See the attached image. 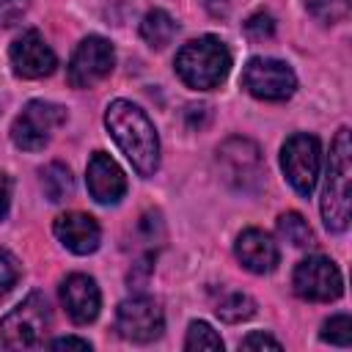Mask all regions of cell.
<instances>
[{
	"label": "cell",
	"mask_w": 352,
	"mask_h": 352,
	"mask_svg": "<svg viewBox=\"0 0 352 352\" xmlns=\"http://www.w3.org/2000/svg\"><path fill=\"white\" fill-rule=\"evenodd\" d=\"M217 165L223 179L242 192H253L258 190L261 179H264V160L261 151L253 140L248 138H228L220 148H217Z\"/></svg>",
	"instance_id": "5b68a950"
},
{
	"label": "cell",
	"mask_w": 352,
	"mask_h": 352,
	"mask_svg": "<svg viewBox=\"0 0 352 352\" xmlns=\"http://www.w3.org/2000/svg\"><path fill=\"white\" fill-rule=\"evenodd\" d=\"M234 253L239 258V264L256 275H264V272H272L278 267V245L275 239L261 231V228H245L239 236H236V245H234Z\"/></svg>",
	"instance_id": "2e32d148"
},
{
	"label": "cell",
	"mask_w": 352,
	"mask_h": 352,
	"mask_svg": "<svg viewBox=\"0 0 352 352\" xmlns=\"http://www.w3.org/2000/svg\"><path fill=\"white\" fill-rule=\"evenodd\" d=\"M176 30H179L176 19H173L168 11H162V8L148 11V14L143 16V22H140V36H143V41H146L148 47H154V50H162L165 44H170V38L176 36Z\"/></svg>",
	"instance_id": "e0dca14e"
},
{
	"label": "cell",
	"mask_w": 352,
	"mask_h": 352,
	"mask_svg": "<svg viewBox=\"0 0 352 352\" xmlns=\"http://www.w3.org/2000/svg\"><path fill=\"white\" fill-rule=\"evenodd\" d=\"M19 275H22L19 258H16L11 250L0 248V300H6V297L11 294V289L16 286Z\"/></svg>",
	"instance_id": "cb8c5ba5"
},
{
	"label": "cell",
	"mask_w": 352,
	"mask_h": 352,
	"mask_svg": "<svg viewBox=\"0 0 352 352\" xmlns=\"http://www.w3.org/2000/svg\"><path fill=\"white\" fill-rule=\"evenodd\" d=\"M47 346H50V349H82V352H88V349H91V344H88L85 338H74V336H66V338H52Z\"/></svg>",
	"instance_id": "f1b7e54d"
},
{
	"label": "cell",
	"mask_w": 352,
	"mask_h": 352,
	"mask_svg": "<svg viewBox=\"0 0 352 352\" xmlns=\"http://www.w3.org/2000/svg\"><path fill=\"white\" fill-rule=\"evenodd\" d=\"M242 85L250 96L264 102H283L294 94L297 77L278 58H250L242 72Z\"/></svg>",
	"instance_id": "ba28073f"
},
{
	"label": "cell",
	"mask_w": 352,
	"mask_h": 352,
	"mask_svg": "<svg viewBox=\"0 0 352 352\" xmlns=\"http://www.w3.org/2000/svg\"><path fill=\"white\" fill-rule=\"evenodd\" d=\"M60 302H63V308L74 324H88L99 316L102 294H99V286L91 275L74 272L60 283Z\"/></svg>",
	"instance_id": "5bb4252c"
},
{
	"label": "cell",
	"mask_w": 352,
	"mask_h": 352,
	"mask_svg": "<svg viewBox=\"0 0 352 352\" xmlns=\"http://www.w3.org/2000/svg\"><path fill=\"white\" fill-rule=\"evenodd\" d=\"M8 204H11V182L6 173H0V220L8 214Z\"/></svg>",
	"instance_id": "f546056e"
},
{
	"label": "cell",
	"mask_w": 352,
	"mask_h": 352,
	"mask_svg": "<svg viewBox=\"0 0 352 352\" xmlns=\"http://www.w3.org/2000/svg\"><path fill=\"white\" fill-rule=\"evenodd\" d=\"M292 286H294L297 297L311 300V302H330V300L341 297V292H344L341 272H338V267L327 256H308V258H302L294 267Z\"/></svg>",
	"instance_id": "9c48e42d"
},
{
	"label": "cell",
	"mask_w": 352,
	"mask_h": 352,
	"mask_svg": "<svg viewBox=\"0 0 352 352\" xmlns=\"http://www.w3.org/2000/svg\"><path fill=\"white\" fill-rule=\"evenodd\" d=\"M184 349H190V352H195V349L220 352L223 349V338L206 322H192L190 330H187V338H184Z\"/></svg>",
	"instance_id": "44dd1931"
},
{
	"label": "cell",
	"mask_w": 352,
	"mask_h": 352,
	"mask_svg": "<svg viewBox=\"0 0 352 352\" xmlns=\"http://www.w3.org/2000/svg\"><path fill=\"white\" fill-rule=\"evenodd\" d=\"M66 121V110L55 102L33 99L22 107V113L14 118L11 140L25 151H38L50 143L52 129Z\"/></svg>",
	"instance_id": "52a82bcc"
},
{
	"label": "cell",
	"mask_w": 352,
	"mask_h": 352,
	"mask_svg": "<svg viewBox=\"0 0 352 352\" xmlns=\"http://www.w3.org/2000/svg\"><path fill=\"white\" fill-rule=\"evenodd\" d=\"M85 182H88V192L96 204H118L126 192V176L118 168V162L104 154V151H94L88 160V170H85Z\"/></svg>",
	"instance_id": "4fadbf2b"
},
{
	"label": "cell",
	"mask_w": 352,
	"mask_h": 352,
	"mask_svg": "<svg viewBox=\"0 0 352 352\" xmlns=\"http://www.w3.org/2000/svg\"><path fill=\"white\" fill-rule=\"evenodd\" d=\"M209 116H212L209 104H190L184 110V118H187V126L190 129H204L209 124Z\"/></svg>",
	"instance_id": "4316f807"
},
{
	"label": "cell",
	"mask_w": 352,
	"mask_h": 352,
	"mask_svg": "<svg viewBox=\"0 0 352 352\" xmlns=\"http://www.w3.org/2000/svg\"><path fill=\"white\" fill-rule=\"evenodd\" d=\"M278 234L294 248H311L314 245V231L300 212H283L278 217Z\"/></svg>",
	"instance_id": "ffe728a7"
},
{
	"label": "cell",
	"mask_w": 352,
	"mask_h": 352,
	"mask_svg": "<svg viewBox=\"0 0 352 352\" xmlns=\"http://www.w3.org/2000/svg\"><path fill=\"white\" fill-rule=\"evenodd\" d=\"M104 126L140 176H151L160 165V138L151 118L132 102L116 99L104 110Z\"/></svg>",
	"instance_id": "6da1fadb"
},
{
	"label": "cell",
	"mask_w": 352,
	"mask_h": 352,
	"mask_svg": "<svg viewBox=\"0 0 352 352\" xmlns=\"http://www.w3.org/2000/svg\"><path fill=\"white\" fill-rule=\"evenodd\" d=\"M253 311H256V302H253L245 292H226V294L217 300V305H214V314H217L223 322H228V324H236V322H242V319H250Z\"/></svg>",
	"instance_id": "d6986e66"
},
{
	"label": "cell",
	"mask_w": 352,
	"mask_h": 352,
	"mask_svg": "<svg viewBox=\"0 0 352 352\" xmlns=\"http://www.w3.org/2000/svg\"><path fill=\"white\" fill-rule=\"evenodd\" d=\"M352 217V143H349V129H338L333 146H330V160H327V173H324V190H322V220L327 231H346Z\"/></svg>",
	"instance_id": "7a4b0ae2"
},
{
	"label": "cell",
	"mask_w": 352,
	"mask_h": 352,
	"mask_svg": "<svg viewBox=\"0 0 352 352\" xmlns=\"http://www.w3.org/2000/svg\"><path fill=\"white\" fill-rule=\"evenodd\" d=\"M8 58H11V66H14V74H19L25 80L50 77L58 66V58H55L52 47L44 41V36L38 30H25L11 44Z\"/></svg>",
	"instance_id": "7c38bea8"
},
{
	"label": "cell",
	"mask_w": 352,
	"mask_h": 352,
	"mask_svg": "<svg viewBox=\"0 0 352 352\" xmlns=\"http://www.w3.org/2000/svg\"><path fill=\"white\" fill-rule=\"evenodd\" d=\"M319 165H322V148L314 135L297 132V135L286 138V143L280 148V168L289 179V184L300 195L311 198V192L319 182Z\"/></svg>",
	"instance_id": "8992f818"
},
{
	"label": "cell",
	"mask_w": 352,
	"mask_h": 352,
	"mask_svg": "<svg viewBox=\"0 0 352 352\" xmlns=\"http://www.w3.org/2000/svg\"><path fill=\"white\" fill-rule=\"evenodd\" d=\"M116 330L135 344H148L162 336L165 316L151 297H129L116 311Z\"/></svg>",
	"instance_id": "8fae6325"
},
{
	"label": "cell",
	"mask_w": 352,
	"mask_h": 352,
	"mask_svg": "<svg viewBox=\"0 0 352 352\" xmlns=\"http://www.w3.org/2000/svg\"><path fill=\"white\" fill-rule=\"evenodd\" d=\"M231 69V52L217 36H201L187 41L176 52V74L195 91L217 88Z\"/></svg>",
	"instance_id": "3957f363"
},
{
	"label": "cell",
	"mask_w": 352,
	"mask_h": 352,
	"mask_svg": "<svg viewBox=\"0 0 352 352\" xmlns=\"http://www.w3.org/2000/svg\"><path fill=\"white\" fill-rule=\"evenodd\" d=\"M305 8L324 25L341 22L349 14V0H305Z\"/></svg>",
	"instance_id": "7402d4cb"
},
{
	"label": "cell",
	"mask_w": 352,
	"mask_h": 352,
	"mask_svg": "<svg viewBox=\"0 0 352 352\" xmlns=\"http://www.w3.org/2000/svg\"><path fill=\"white\" fill-rule=\"evenodd\" d=\"M55 236L60 239V245L77 256H88L99 248V239H102V231H99V223L85 214V212H66V214H58L55 217V226H52Z\"/></svg>",
	"instance_id": "9a60e30c"
},
{
	"label": "cell",
	"mask_w": 352,
	"mask_h": 352,
	"mask_svg": "<svg viewBox=\"0 0 352 352\" xmlns=\"http://www.w3.org/2000/svg\"><path fill=\"white\" fill-rule=\"evenodd\" d=\"M322 338L336 344V346H349L352 344V319H349V314L330 316L322 327Z\"/></svg>",
	"instance_id": "603a6c76"
},
{
	"label": "cell",
	"mask_w": 352,
	"mask_h": 352,
	"mask_svg": "<svg viewBox=\"0 0 352 352\" xmlns=\"http://www.w3.org/2000/svg\"><path fill=\"white\" fill-rule=\"evenodd\" d=\"M28 6H30V0H0V25L8 28L14 22H19L25 16Z\"/></svg>",
	"instance_id": "484cf974"
},
{
	"label": "cell",
	"mask_w": 352,
	"mask_h": 352,
	"mask_svg": "<svg viewBox=\"0 0 352 352\" xmlns=\"http://www.w3.org/2000/svg\"><path fill=\"white\" fill-rule=\"evenodd\" d=\"M50 305L41 292H30L14 311H8L0 319V336L3 344L11 349H30L44 344V336L50 330Z\"/></svg>",
	"instance_id": "277c9868"
},
{
	"label": "cell",
	"mask_w": 352,
	"mask_h": 352,
	"mask_svg": "<svg viewBox=\"0 0 352 352\" xmlns=\"http://www.w3.org/2000/svg\"><path fill=\"white\" fill-rule=\"evenodd\" d=\"M41 176V190L44 195L58 204V201H66L72 192H74V179H72V170L63 165V162H50L38 170Z\"/></svg>",
	"instance_id": "ac0fdd59"
},
{
	"label": "cell",
	"mask_w": 352,
	"mask_h": 352,
	"mask_svg": "<svg viewBox=\"0 0 352 352\" xmlns=\"http://www.w3.org/2000/svg\"><path fill=\"white\" fill-rule=\"evenodd\" d=\"M264 346L280 349V341L272 338V336H267V333H250V336H245V338L239 341V349H264Z\"/></svg>",
	"instance_id": "83f0119b"
},
{
	"label": "cell",
	"mask_w": 352,
	"mask_h": 352,
	"mask_svg": "<svg viewBox=\"0 0 352 352\" xmlns=\"http://www.w3.org/2000/svg\"><path fill=\"white\" fill-rule=\"evenodd\" d=\"M245 33L253 38V41H264L275 33V19L267 14V11H256L253 16H248L245 22Z\"/></svg>",
	"instance_id": "d4e9b609"
},
{
	"label": "cell",
	"mask_w": 352,
	"mask_h": 352,
	"mask_svg": "<svg viewBox=\"0 0 352 352\" xmlns=\"http://www.w3.org/2000/svg\"><path fill=\"white\" fill-rule=\"evenodd\" d=\"M113 66H116L113 44L102 36H88L72 52L66 77H69L72 88H91L99 80H104L113 72Z\"/></svg>",
	"instance_id": "30bf717a"
}]
</instances>
